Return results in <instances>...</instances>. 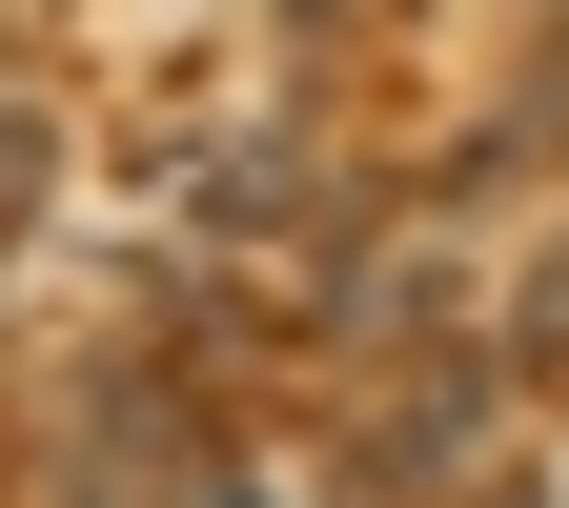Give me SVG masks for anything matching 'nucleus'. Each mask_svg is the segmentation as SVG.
I'll return each mask as SVG.
<instances>
[{
  "label": "nucleus",
  "mask_w": 569,
  "mask_h": 508,
  "mask_svg": "<svg viewBox=\"0 0 569 508\" xmlns=\"http://www.w3.org/2000/svg\"><path fill=\"white\" fill-rule=\"evenodd\" d=\"M468 427H488V367H427L407 407H367V488H427V468L468 448Z\"/></svg>",
  "instance_id": "f257e3e1"
}]
</instances>
